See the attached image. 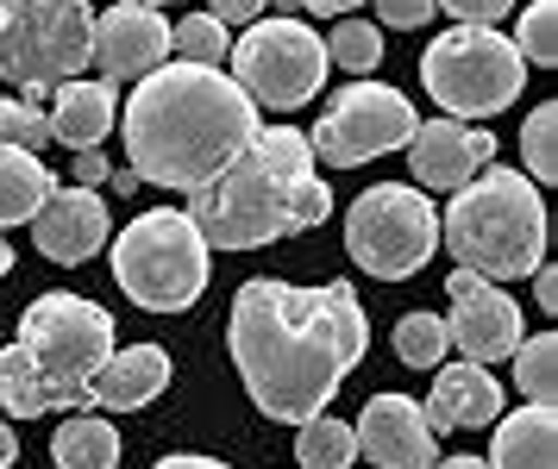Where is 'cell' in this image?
Masks as SVG:
<instances>
[{
	"label": "cell",
	"mask_w": 558,
	"mask_h": 469,
	"mask_svg": "<svg viewBox=\"0 0 558 469\" xmlns=\"http://www.w3.org/2000/svg\"><path fill=\"white\" fill-rule=\"evenodd\" d=\"M227 345L257 414L302 425L314 414H327L339 382L364 363L371 320L345 282L295 288L277 275H257L232 295Z\"/></svg>",
	"instance_id": "cell-1"
},
{
	"label": "cell",
	"mask_w": 558,
	"mask_h": 469,
	"mask_svg": "<svg viewBox=\"0 0 558 469\" xmlns=\"http://www.w3.org/2000/svg\"><path fill=\"white\" fill-rule=\"evenodd\" d=\"M257 138V107L227 70L163 63L126 100V170L151 188H202Z\"/></svg>",
	"instance_id": "cell-2"
},
{
	"label": "cell",
	"mask_w": 558,
	"mask_h": 469,
	"mask_svg": "<svg viewBox=\"0 0 558 469\" xmlns=\"http://www.w3.org/2000/svg\"><path fill=\"white\" fill-rule=\"evenodd\" d=\"M332 213V188L320 182L314 145L295 125H257V138L227 170L189 195V220L202 225L207 250H257L289 232H314Z\"/></svg>",
	"instance_id": "cell-3"
},
{
	"label": "cell",
	"mask_w": 558,
	"mask_h": 469,
	"mask_svg": "<svg viewBox=\"0 0 558 469\" xmlns=\"http://www.w3.org/2000/svg\"><path fill=\"white\" fill-rule=\"evenodd\" d=\"M113 357V313L82 295H38L0 350V407L13 420L82 407L101 363Z\"/></svg>",
	"instance_id": "cell-4"
},
{
	"label": "cell",
	"mask_w": 558,
	"mask_h": 469,
	"mask_svg": "<svg viewBox=\"0 0 558 469\" xmlns=\"http://www.w3.org/2000/svg\"><path fill=\"white\" fill-rule=\"evenodd\" d=\"M439 245L458 257V270H477L489 282H521L546 263V200L521 170L489 163L464 188H452Z\"/></svg>",
	"instance_id": "cell-5"
},
{
	"label": "cell",
	"mask_w": 558,
	"mask_h": 469,
	"mask_svg": "<svg viewBox=\"0 0 558 469\" xmlns=\"http://www.w3.org/2000/svg\"><path fill=\"white\" fill-rule=\"evenodd\" d=\"M113 282L145 313H182L207 288V238L182 207H151L113 238Z\"/></svg>",
	"instance_id": "cell-6"
},
{
	"label": "cell",
	"mask_w": 558,
	"mask_h": 469,
	"mask_svg": "<svg viewBox=\"0 0 558 469\" xmlns=\"http://www.w3.org/2000/svg\"><path fill=\"white\" fill-rule=\"evenodd\" d=\"M421 82L452 120H489V113L514 107L527 63L496 25H452L421 50Z\"/></svg>",
	"instance_id": "cell-7"
},
{
	"label": "cell",
	"mask_w": 558,
	"mask_h": 469,
	"mask_svg": "<svg viewBox=\"0 0 558 469\" xmlns=\"http://www.w3.org/2000/svg\"><path fill=\"white\" fill-rule=\"evenodd\" d=\"M95 63L88 0H0V82L57 88Z\"/></svg>",
	"instance_id": "cell-8"
},
{
	"label": "cell",
	"mask_w": 558,
	"mask_h": 469,
	"mask_svg": "<svg viewBox=\"0 0 558 469\" xmlns=\"http://www.w3.org/2000/svg\"><path fill=\"white\" fill-rule=\"evenodd\" d=\"M345 250H352L357 270H371L377 282H402V275L427 270V257L439 250V213L421 188L377 182L345 213Z\"/></svg>",
	"instance_id": "cell-9"
},
{
	"label": "cell",
	"mask_w": 558,
	"mask_h": 469,
	"mask_svg": "<svg viewBox=\"0 0 558 469\" xmlns=\"http://www.w3.org/2000/svg\"><path fill=\"white\" fill-rule=\"evenodd\" d=\"M232 82L264 113H295L327 82V38L302 20H252L245 38H232Z\"/></svg>",
	"instance_id": "cell-10"
},
{
	"label": "cell",
	"mask_w": 558,
	"mask_h": 469,
	"mask_svg": "<svg viewBox=\"0 0 558 469\" xmlns=\"http://www.w3.org/2000/svg\"><path fill=\"white\" fill-rule=\"evenodd\" d=\"M414 125H421V113H414V100L402 88H383V82L357 75L352 88H339L327 100V113L307 132V145H314V163L357 170V163H371L383 150H402L414 138Z\"/></svg>",
	"instance_id": "cell-11"
},
{
	"label": "cell",
	"mask_w": 558,
	"mask_h": 469,
	"mask_svg": "<svg viewBox=\"0 0 558 469\" xmlns=\"http://www.w3.org/2000/svg\"><path fill=\"white\" fill-rule=\"evenodd\" d=\"M446 295H452V313H446V338H452L471 363H502V357H514V345H521V307L489 282V275L477 270H458L452 282H446Z\"/></svg>",
	"instance_id": "cell-12"
},
{
	"label": "cell",
	"mask_w": 558,
	"mask_h": 469,
	"mask_svg": "<svg viewBox=\"0 0 558 469\" xmlns=\"http://www.w3.org/2000/svg\"><path fill=\"white\" fill-rule=\"evenodd\" d=\"M163 63H170V25H163L157 7L120 0V7H107L95 20V70H101V82H113V88L120 82H145Z\"/></svg>",
	"instance_id": "cell-13"
},
{
	"label": "cell",
	"mask_w": 558,
	"mask_h": 469,
	"mask_svg": "<svg viewBox=\"0 0 558 469\" xmlns=\"http://www.w3.org/2000/svg\"><path fill=\"white\" fill-rule=\"evenodd\" d=\"M352 439L371 457V469H433V457H439V432L427 425L421 400L408 395H371Z\"/></svg>",
	"instance_id": "cell-14"
},
{
	"label": "cell",
	"mask_w": 558,
	"mask_h": 469,
	"mask_svg": "<svg viewBox=\"0 0 558 469\" xmlns=\"http://www.w3.org/2000/svg\"><path fill=\"white\" fill-rule=\"evenodd\" d=\"M402 150H408V170H414L421 188H464L477 170L496 163V138L483 125H464V120L414 125V138Z\"/></svg>",
	"instance_id": "cell-15"
},
{
	"label": "cell",
	"mask_w": 558,
	"mask_h": 469,
	"mask_svg": "<svg viewBox=\"0 0 558 469\" xmlns=\"http://www.w3.org/2000/svg\"><path fill=\"white\" fill-rule=\"evenodd\" d=\"M32 238L51 263H88L107 245V200L95 188H51V200L32 213Z\"/></svg>",
	"instance_id": "cell-16"
},
{
	"label": "cell",
	"mask_w": 558,
	"mask_h": 469,
	"mask_svg": "<svg viewBox=\"0 0 558 469\" xmlns=\"http://www.w3.org/2000/svg\"><path fill=\"white\" fill-rule=\"evenodd\" d=\"M421 414H427L433 432H477V425H496L502 420V382L483 370V363H471V357H464V363H446Z\"/></svg>",
	"instance_id": "cell-17"
},
{
	"label": "cell",
	"mask_w": 558,
	"mask_h": 469,
	"mask_svg": "<svg viewBox=\"0 0 558 469\" xmlns=\"http://www.w3.org/2000/svg\"><path fill=\"white\" fill-rule=\"evenodd\" d=\"M163 388H170V350L163 345H126L101 363L88 400L107 407V414H138V407H151Z\"/></svg>",
	"instance_id": "cell-18"
},
{
	"label": "cell",
	"mask_w": 558,
	"mask_h": 469,
	"mask_svg": "<svg viewBox=\"0 0 558 469\" xmlns=\"http://www.w3.org/2000/svg\"><path fill=\"white\" fill-rule=\"evenodd\" d=\"M51 138L70 150H101V138L113 132V120H120V95H113V82H88V75H76V82H57L51 88Z\"/></svg>",
	"instance_id": "cell-19"
},
{
	"label": "cell",
	"mask_w": 558,
	"mask_h": 469,
	"mask_svg": "<svg viewBox=\"0 0 558 469\" xmlns=\"http://www.w3.org/2000/svg\"><path fill=\"white\" fill-rule=\"evenodd\" d=\"M489 469H558V420L553 407H521L496 420V445H489Z\"/></svg>",
	"instance_id": "cell-20"
},
{
	"label": "cell",
	"mask_w": 558,
	"mask_h": 469,
	"mask_svg": "<svg viewBox=\"0 0 558 469\" xmlns=\"http://www.w3.org/2000/svg\"><path fill=\"white\" fill-rule=\"evenodd\" d=\"M51 188H57V175L45 170L38 150L0 145V225H26L51 200Z\"/></svg>",
	"instance_id": "cell-21"
},
{
	"label": "cell",
	"mask_w": 558,
	"mask_h": 469,
	"mask_svg": "<svg viewBox=\"0 0 558 469\" xmlns=\"http://www.w3.org/2000/svg\"><path fill=\"white\" fill-rule=\"evenodd\" d=\"M51 464L57 469H113L120 464V432L107 420H63L51 439Z\"/></svg>",
	"instance_id": "cell-22"
},
{
	"label": "cell",
	"mask_w": 558,
	"mask_h": 469,
	"mask_svg": "<svg viewBox=\"0 0 558 469\" xmlns=\"http://www.w3.org/2000/svg\"><path fill=\"white\" fill-rule=\"evenodd\" d=\"M352 457H357L352 425L327 420V414L302 420V439H295V464L302 469H352Z\"/></svg>",
	"instance_id": "cell-23"
},
{
	"label": "cell",
	"mask_w": 558,
	"mask_h": 469,
	"mask_svg": "<svg viewBox=\"0 0 558 469\" xmlns=\"http://www.w3.org/2000/svg\"><path fill=\"white\" fill-rule=\"evenodd\" d=\"M514 388L533 400V407H553L558 400V338L539 332L527 345H514Z\"/></svg>",
	"instance_id": "cell-24"
},
{
	"label": "cell",
	"mask_w": 558,
	"mask_h": 469,
	"mask_svg": "<svg viewBox=\"0 0 558 469\" xmlns=\"http://www.w3.org/2000/svg\"><path fill=\"white\" fill-rule=\"evenodd\" d=\"M446 350H452V338H446L439 313H402L396 320V357H402L408 370H439Z\"/></svg>",
	"instance_id": "cell-25"
},
{
	"label": "cell",
	"mask_w": 558,
	"mask_h": 469,
	"mask_svg": "<svg viewBox=\"0 0 558 469\" xmlns=\"http://www.w3.org/2000/svg\"><path fill=\"white\" fill-rule=\"evenodd\" d=\"M170 50H177L182 63H207V70H220L227 50H232V38H227V25L214 20V13H189V20L170 32Z\"/></svg>",
	"instance_id": "cell-26"
},
{
	"label": "cell",
	"mask_w": 558,
	"mask_h": 469,
	"mask_svg": "<svg viewBox=\"0 0 558 469\" xmlns=\"http://www.w3.org/2000/svg\"><path fill=\"white\" fill-rule=\"evenodd\" d=\"M327 63H339L345 75H371L383 63V38H377V25H364V20H339L332 25V38H327Z\"/></svg>",
	"instance_id": "cell-27"
},
{
	"label": "cell",
	"mask_w": 558,
	"mask_h": 469,
	"mask_svg": "<svg viewBox=\"0 0 558 469\" xmlns=\"http://www.w3.org/2000/svg\"><path fill=\"white\" fill-rule=\"evenodd\" d=\"M508 45L521 50V63L553 70V63H558V13H553V0H533L527 13H521V25H514V38H508Z\"/></svg>",
	"instance_id": "cell-28"
},
{
	"label": "cell",
	"mask_w": 558,
	"mask_h": 469,
	"mask_svg": "<svg viewBox=\"0 0 558 469\" xmlns=\"http://www.w3.org/2000/svg\"><path fill=\"white\" fill-rule=\"evenodd\" d=\"M521 150H527V182H553L558 175V107H533L527 132H521Z\"/></svg>",
	"instance_id": "cell-29"
},
{
	"label": "cell",
	"mask_w": 558,
	"mask_h": 469,
	"mask_svg": "<svg viewBox=\"0 0 558 469\" xmlns=\"http://www.w3.org/2000/svg\"><path fill=\"white\" fill-rule=\"evenodd\" d=\"M0 145L45 150V145H57V138H51V120H45L38 107H26V100H0Z\"/></svg>",
	"instance_id": "cell-30"
},
{
	"label": "cell",
	"mask_w": 558,
	"mask_h": 469,
	"mask_svg": "<svg viewBox=\"0 0 558 469\" xmlns=\"http://www.w3.org/2000/svg\"><path fill=\"white\" fill-rule=\"evenodd\" d=\"M439 7L433 0H377V25H396V32H414V25H427Z\"/></svg>",
	"instance_id": "cell-31"
},
{
	"label": "cell",
	"mask_w": 558,
	"mask_h": 469,
	"mask_svg": "<svg viewBox=\"0 0 558 469\" xmlns=\"http://www.w3.org/2000/svg\"><path fill=\"white\" fill-rule=\"evenodd\" d=\"M433 7H446L458 25H496L514 0H433Z\"/></svg>",
	"instance_id": "cell-32"
},
{
	"label": "cell",
	"mask_w": 558,
	"mask_h": 469,
	"mask_svg": "<svg viewBox=\"0 0 558 469\" xmlns=\"http://www.w3.org/2000/svg\"><path fill=\"white\" fill-rule=\"evenodd\" d=\"M207 13L220 25H252L257 13H264V0H207Z\"/></svg>",
	"instance_id": "cell-33"
},
{
	"label": "cell",
	"mask_w": 558,
	"mask_h": 469,
	"mask_svg": "<svg viewBox=\"0 0 558 469\" xmlns=\"http://www.w3.org/2000/svg\"><path fill=\"white\" fill-rule=\"evenodd\" d=\"M107 175H113V163L101 150H76V188H101Z\"/></svg>",
	"instance_id": "cell-34"
},
{
	"label": "cell",
	"mask_w": 558,
	"mask_h": 469,
	"mask_svg": "<svg viewBox=\"0 0 558 469\" xmlns=\"http://www.w3.org/2000/svg\"><path fill=\"white\" fill-rule=\"evenodd\" d=\"M533 300H539L546 313L558 307V270H553V263H539V270H533Z\"/></svg>",
	"instance_id": "cell-35"
},
{
	"label": "cell",
	"mask_w": 558,
	"mask_h": 469,
	"mask_svg": "<svg viewBox=\"0 0 558 469\" xmlns=\"http://www.w3.org/2000/svg\"><path fill=\"white\" fill-rule=\"evenodd\" d=\"M302 7H307V13H320V20H327V13H332V20H345L357 0H302Z\"/></svg>",
	"instance_id": "cell-36"
},
{
	"label": "cell",
	"mask_w": 558,
	"mask_h": 469,
	"mask_svg": "<svg viewBox=\"0 0 558 469\" xmlns=\"http://www.w3.org/2000/svg\"><path fill=\"white\" fill-rule=\"evenodd\" d=\"M157 469H232V464H220V457H163Z\"/></svg>",
	"instance_id": "cell-37"
},
{
	"label": "cell",
	"mask_w": 558,
	"mask_h": 469,
	"mask_svg": "<svg viewBox=\"0 0 558 469\" xmlns=\"http://www.w3.org/2000/svg\"><path fill=\"white\" fill-rule=\"evenodd\" d=\"M13 457H20V439H13V425L0 420V469H13Z\"/></svg>",
	"instance_id": "cell-38"
},
{
	"label": "cell",
	"mask_w": 558,
	"mask_h": 469,
	"mask_svg": "<svg viewBox=\"0 0 558 469\" xmlns=\"http://www.w3.org/2000/svg\"><path fill=\"white\" fill-rule=\"evenodd\" d=\"M439 469H489V457H471V451H464V457H446Z\"/></svg>",
	"instance_id": "cell-39"
},
{
	"label": "cell",
	"mask_w": 558,
	"mask_h": 469,
	"mask_svg": "<svg viewBox=\"0 0 558 469\" xmlns=\"http://www.w3.org/2000/svg\"><path fill=\"white\" fill-rule=\"evenodd\" d=\"M264 7H277V20H289V13H295L302 0H264Z\"/></svg>",
	"instance_id": "cell-40"
},
{
	"label": "cell",
	"mask_w": 558,
	"mask_h": 469,
	"mask_svg": "<svg viewBox=\"0 0 558 469\" xmlns=\"http://www.w3.org/2000/svg\"><path fill=\"white\" fill-rule=\"evenodd\" d=\"M13 270V245H7V238H0V275Z\"/></svg>",
	"instance_id": "cell-41"
},
{
	"label": "cell",
	"mask_w": 558,
	"mask_h": 469,
	"mask_svg": "<svg viewBox=\"0 0 558 469\" xmlns=\"http://www.w3.org/2000/svg\"><path fill=\"white\" fill-rule=\"evenodd\" d=\"M132 7H170V0H132Z\"/></svg>",
	"instance_id": "cell-42"
}]
</instances>
